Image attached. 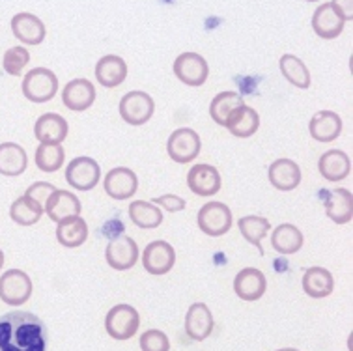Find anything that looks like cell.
Masks as SVG:
<instances>
[{
  "label": "cell",
  "mask_w": 353,
  "mask_h": 351,
  "mask_svg": "<svg viewBox=\"0 0 353 351\" xmlns=\"http://www.w3.org/2000/svg\"><path fill=\"white\" fill-rule=\"evenodd\" d=\"M46 323L32 312L13 310L0 316V351H46Z\"/></svg>",
  "instance_id": "cell-1"
},
{
  "label": "cell",
  "mask_w": 353,
  "mask_h": 351,
  "mask_svg": "<svg viewBox=\"0 0 353 351\" xmlns=\"http://www.w3.org/2000/svg\"><path fill=\"white\" fill-rule=\"evenodd\" d=\"M141 325L139 310L131 305H116L105 316V331L110 339L129 340L133 339Z\"/></svg>",
  "instance_id": "cell-2"
},
{
  "label": "cell",
  "mask_w": 353,
  "mask_h": 351,
  "mask_svg": "<svg viewBox=\"0 0 353 351\" xmlns=\"http://www.w3.org/2000/svg\"><path fill=\"white\" fill-rule=\"evenodd\" d=\"M58 79L47 68H34L23 79V94L28 101L47 103L57 96Z\"/></svg>",
  "instance_id": "cell-3"
},
{
  "label": "cell",
  "mask_w": 353,
  "mask_h": 351,
  "mask_svg": "<svg viewBox=\"0 0 353 351\" xmlns=\"http://www.w3.org/2000/svg\"><path fill=\"white\" fill-rule=\"evenodd\" d=\"M346 19L352 17H347L339 2H325L316 8L312 15V28L321 39H334L344 30Z\"/></svg>",
  "instance_id": "cell-4"
},
{
  "label": "cell",
  "mask_w": 353,
  "mask_h": 351,
  "mask_svg": "<svg viewBox=\"0 0 353 351\" xmlns=\"http://www.w3.org/2000/svg\"><path fill=\"white\" fill-rule=\"evenodd\" d=\"M32 295V281L21 269H10L0 277V299L10 307H21Z\"/></svg>",
  "instance_id": "cell-5"
},
{
  "label": "cell",
  "mask_w": 353,
  "mask_h": 351,
  "mask_svg": "<svg viewBox=\"0 0 353 351\" xmlns=\"http://www.w3.org/2000/svg\"><path fill=\"white\" fill-rule=\"evenodd\" d=\"M200 148H202V142H200L199 133L189 128L176 129L170 133L167 141L168 157L176 163H181V165L196 159L200 154Z\"/></svg>",
  "instance_id": "cell-6"
},
{
  "label": "cell",
  "mask_w": 353,
  "mask_h": 351,
  "mask_svg": "<svg viewBox=\"0 0 353 351\" xmlns=\"http://www.w3.org/2000/svg\"><path fill=\"white\" fill-rule=\"evenodd\" d=\"M155 103L150 94L133 90L120 101V116L129 126H144L154 116Z\"/></svg>",
  "instance_id": "cell-7"
},
{
  "label": "cell",
  "mask_w": 353,
  "mask_h": 351,
  "mask_svg": "<svg viewBox=\"0 0 353 351\" xmlns=\"http://www.w3.org/2000/svg\"><path fill=\"white\" fill-rule=\"evenodd\" d=\"M196 223L205 236L219 237L232 228V211L223 202H208L200 208Z\"/></svg>",
  "instance_id": "cell-8"
},
{
  "label": "cell",
  "mask_w": 353,
  "mask_h": 351,
  "mask_svg": "<svg viewBox=\"0 0 353 351\" xmlns=\"http://www.w3.org/2000/svg\"><path fill=\"white\" fill-rule=\"evenodd\" d=\"M101 168L92 157H77L65 168V181L73 189L79 191H90L99 183Z\"/></svg>",
  "instance_id": "cell-9"
},
{
  "label": "cell",
  "mask_w": 353,
  "mask_h": 351,
  "mask_svg": "<svg viewBox=\"0 0 353 351\" xmlns=\"http://www.w3.org/2000/svg\"><path fill=\"white\" fill-rule=\"evenodd\" d=\"M174 73L187 86H202L208 81L210 68L204 57L196 52H183L174 62Z\"/></svg>",
  "instance_id": "cell-10"
},
{
  "label": "cell",
  "mask_w": 353,
  "mask_h": 351,
  "mask_svg": "<svg viewBox=\"0 0 353 351\" xmlns=\"http://www.w3.org/2000/svg\"><path fill=\"white\" fill-rule=\"evenodd\" d=\"M176 262V252L174 247L167 241H152L146 245V249L142 252V265L150 274L161 277L167 274L174 268Z\"/></svg>",
  "instance_id": "cell-11"
},
{
  "label": "cell",
  "mask_w": 353,
  "mask_h": 351,
  "mask_svg": "<svg viewBox=\"0 0 353 351\" xmlns=\"http://www.w3.org/2000/svg\"><path fill=\"white\" fill-rule=\"evenodd\" d=\"M105 258L116 271H128L139 262V247L133 237L120 236L112 239L105 249Z\"/></svg>",
  "instance_id": "cell-12"
},
{
  "label": "cell",
  "mask_w": 353,
  "mask_h": 351,
  "mask_svg": "<svg viewBox=\"0 0 353 351\" xmlns=\"http://www.w3.org/2000/svg\"><path fill=\"white\" fill-rule=\"evenodd\" d=\"M139 189V178L131 168L116 166L105 176V192L114 200H128Z\"/></svg>",
  "instance_id": "cell-13"
},
{
  "label": "cell",
  "mask_w": 353,
  "mask_h": 351,
  "mask_svg": "<svg viewBox=\"0 0 353 351\" xmlns=\"http://www.w3.org/2000/svg\"><path fill=\"white\" fill-rule=\"evenodd\" d=\"M94 101H96V88L88 79H73L64 86L62 103L73 112L90 109Z\"/></svg>",
  "instance_id": "cell-14"
},
{
  "label": "cell",
  "mask_w": 353,
  "mask_h": 351,
  "mask_svg": "<svg viewBox=\"0 0 353 351\" xmlns=\"http://www.w3.org/2000/svg\"><path fill=\"white\" fill-rule=\"evenodd\" d=\"M187 185L199 197H213L221 191V174L212 165H194L187 174Z\"/></svg>",
  "instance_id": "cell-15"
},
{
  "label": "cell",
  "mask_w": 353,
  "mask_h": 351,
  "mask_svg": "<svg viewBox=\"0 0 353 351\" xmlns=\"http://www.w3.org/2000/svg\"><path fill=\"white\" fill-rule=\"evenodd\" d=\"M213 314L204 303H193L185 314V332L194 342H202L213 331Z\"/></svg>",
  "instance_id": "cell-16"
},
{
  "label": "cell",
  "mask_w": 353,
  "mask_h": 351,
  "mask_svg": "<svg viewBox=\"0 0 353 351\" xmlns=\"http://www.w3.org/2000/svg\"><path fill=\"white\" fill-rule=\"evenodd\" d=\"M81 200H79L73 192L62 191V189H57L52 192L51 197L47 198L46 205H43V211L51 221L54 223H60L68 217H75V215H81Z\"/></svg>",
  "instance_id": "cell-17"
},
{
  "label": "cell",
  "mask_w": 353,
  "mask_h": 351,
  "mask_svg": "<svg viewBox=\"0 0 353 351\" xmlns=\"http://www.w3.org/2000/svg\"><path fill=\"white\" fill-rule=\"evenodd\" d=\"M265 288H268L265 274L256 268L241 269L234 281V292L243 301H258L265 294Z\"/></svg>",
  "instance_id": "cell-18"
},
{
  "label": "cell",
  "mask_w": 353,
  "mask_h": 351,
  "mask_svg": "<svg viewBox=\"0 0 353 351\" xmlns=\"http://www.w3.org/2000/svg\"><path fill=\"white\" fill-rule=\"evenodd\" d=\"M12 32L26 45H39L46 39V25L34 13L21 12L13 15Z\"/></svg>",
  "instance_id": "cell-19"
},
{
  "label": "cell",
  "mask_w": 353,
  "mask_h": 351,
  "mask_svg": "<svg viewBox=\"0 0 353 351\" xmlns=\"http://www.w3.org/2000/svg\"><path fill=\"white\" fill-rule=\"evenodd\" d=\"M34 137L41 144H62L68 137V121L54 112L41 114L34 126Z\"/></svg>",
  "instance_id": "cell-20"
},
{
  "label": "cell",
  "mask_w": 353,
  "mask_h": 351,
  "mask_svg": "<svg viewBox=\"0 0 353 351\" xmlns=\"http://www.w3.org/2000/svg\"><path fill=\"white\" fill-rule=\"evenodd\" d=\"M268 176H270L271 185L279 191H294L301 183V168L292 159L273 161Z\"/></svg>",
  "instance_id": "cell-21"
},
{
  "label": "cell",
  "mask_w": 353,
  "mask_h": 351,
  "mask_svg": "<svg viewBox=\"0 0 353 351\" xmlns=\"http://www.w3.org/2000/svg\"><path fill=\"white\" fill-rule=\"evenodd\" d=\"M327 217L336 224H346L353 217V197L347 189H333L323 194Z\"/></svg>",
  "instance_id": "cell-22"
},
{
  "label": "cell",
  "mask_w": 353,
  "mask_h": 351,
  "mask_svg": "<svg viewBox=\"0 0 353 351\" xmlns=\"http://www.w3.org/2000/svg\"><path fill=\"white\" fill-rule=\"evenodd\" d=\"M128 77V64L123 62L122 57L107 54L99 58L96 64V79L97 83L103 84L105 88H116Z\"/></svg>",
  "instance_id": "cell-23"
},
{
  "label": "cell",
  "mask_w": 353,
  "mask_h": 351,
  "mask_svg": "<svg viewBox=\"0 0 353 351\" xmlns=\"http://www.w3.org/2000/svg\"><path fill=\"white\" fill-rule=\"evenodd\" d=\"M318 170L327 181H342L352 172V159L342 150H329L318 161Z\"/></svg>",
  "instance_id": "cell-24"
},
{
  "label": "cell",
  "mask_w": 353,
  "mask_h": 351,
  "mask_svg": "<svg viewBox=\"0 0 353 351\" xmlns=\"http://www.w3.org/2000/svg\"><path fill=\"white\" fill-rule=\"evenodd\" d=\"M310 137L318 142H333L342 133L341 116L333 110H320L310 120Z\"/></svg>",
  "instance_id": "cell-25"
},
{
  "label": "cell",
  "mask_w": 353,
  "mask_h": 351,
  "mask_svg": "<svg viewBox=\"0 0 353 351\" xmlns=\"http://www.w3.org/2000/svg\"><path fill=\"white\" fill-rule=\"evenodd\" d=\"M225 128L230 131L234 137L239 139H249L252 134L256 133L260 128V116L254 109L241 105L236 110H232V114L228 116Z\"/></svg>",
  "instance_id": "cell-26"
},
{
  "label": "cell",
  "mask_w": 353,
  "mask_h": 351,
  "mask_svg": "<svg viewBox=\"0 0 353 351\" xmlns=\"http://www.w3.org/2000/svg\"><path fill=\"white\" fill-rule=\"evenodd\" d=\"M88 237V224L81 215L60 221L57 226V239L65 249H77Z\"/></svg>",
  "instance_id": "cell-27"
},
{
  "label": "cell",
  "mask_w": 353,
  "mask_h": 351,
  "mask_svg": "<svg viewBox=\"0 0 353 351\" xmlns=\"http://www.w3.org/2000/svg\"><path fill=\"white\" fill-rule=\"evenodd\" d=\"M334 281L333 274L325 268H308L303 274V292L308 297L314 299H323L333 294Z\"/></svg>",
  "instance_id": "cell-28"
},
{
  "label": "cell",
  "mask_w": 353,
  "mask_h": 351,
  "mask_svg": "<svg viewBox=\"0 0 353 351\" xmlns=\"http://www.w3.org/2000/svg\"><path fill=\"white\" fill-rule=\"evenodd\" d=\"M28 166L26 152L15 142L0 144V174L4 176H21Z\"/></svg>",
  "instance_id": "cell-29"
},
{
  "label": "cell",
  "mask_w": 353,
  "mask_h": 351,
  "mask_svg": "<svg viewBox=\"0 0 353 351\" xmlns=\"http://www.w3.org/2000/svg\"><path fill=\"white\" fill-rule=\"evenodd\" d=\"M303 234L294 224H281L271 234V247L279 254H296L303 247Z\"/></svg>",
  "instance_id": "cell-30"
},
{
  "label": "cell",
  "mask_w": 353,
  "mask_h": 351,
  "mask_svg": "<svg viewBox=\"0 0 353 351\" xmlns=\"http://www.w3.org/2000/svg\"><path fill=\"white\" fill-rule=\"evenodd\" d=\"M129 217L139 228H157L163 223V211L146 200H135L129 204Z\"/></svg>",
  "instance_id": "cell-31"
},
{
  "label": "cell",
  "mask_w": 353,
  "mask_h": 351,
  "mask_svg": "<svg viewBox=\"0 0 353 351\" xmlns=\"http://www.w3.org/2000/svg\"><path fill=\"white\" fill-rule=\"evenodd\" d=\"M43 213H46L43 205L36 202L34 198L26 197V194L17 198L10 208V215L21 226H32V224L38 223Z\"/></svg>",
  "instance_id": "cell-32"
},
{
  "label": "cell",
  "mask_w": 353,
  "mask_h": 351,
  "mask_svg": "<svg viewBox=\"0 0 353 351\" xmlns=\"http://www.w3.org/2000/svg\"><path fill=\"white\" fill-rule=\"evenodd\" d=\"M245 105L243 97L239 96L238 92H221L212 99V105H210V116L212 120L217 123V126H223L225 128L228 116L232 114V110H236L238 107Z\"/></svg>",
  "instance_id": "cell-33"
},
{
  "label": "cell",
  "mask_w": 353,
  "mask_h": 351,
  "mask_svg": "<svg viewBox=\"0 0 353 351\" xmlns=\"http://www.w3.org/2000/svg\"><path fill=\"white\" fill-rule=\"evenodd\" d=\"M281 71H283L284 79L297 88L307 90L310 86V73H308L307 66L301 58L294 57V54H283Z\"/></svg>",
  "instance_id": "cell-34"
},
{
  "label": "cell",
  "mask_w": 353,
  "mask_h": 351,
  "mask_svg": "<svg viewBox=\"0 0 353 351\" xmlns=\"http://www.w3.org/2000/svg\"><path fill=\"white\" fill-rule=\"evenodd\" d=\"M64 157L62 144H39L36 150V166L41 172H57L64 165Z\"/></svg>",
  "instance_id": "cell-35"
},
{
  "label": "cell",
  "mask_w": 353,
  "mask_h": 351,
  "mask_svg": "<svg viewBox=\"0 0 353 351\" xmlns=\"http://www.w3.org/2000/svg\"><path fill=\"white\" fill-rule=\"evenodd\" d=\"M239 232L249 243H252L256 249L262 250V239L268 236L271 224L265 217H256V215H247L238 221Z\"/></svg>",
  "instance_id": "cell-36"
},
{
  "label": "cell",
  "mask_w": 353,
  "mask_h": 351,
  "mask_svg": "<svg viewBox=\"0 0 353 351\" xmlns=\"http://www.w3.org/2000/svg\"><path fill=\"white\" fill-rule=\"evenodd\" d=\"M30 62V52L26 51L25 47H12L4 52V58H2V66H4V71L8 75H13L17 77L21 75V71L25 70L26 64Z\"/></svg>",
  "instance_id": "cell-37"
},
{
  "label": "cell",
  "mask_w": 353,
  "mask_h": 351,
  "mask_svg": "<svg viewBox=\"0 0 353 351\" xmlns=\"http://www.w3.org/2000/svg\"><path fill=\"white\" fill-rule=\"evenodd\" d=\"M142 351H168L170 350V340L163 331L150 329L141 337Z\"/></svg>",
  "instance_id": "cell-38"
},
{
  "label": "cell",
  "mask_w": 353,
  "mask_h": 351,
  "mask_svg": "<svg viewBox=\"0 0 353 351\" xmlns=\"http://www.w3.org/2000/svg\"><path fill=\"white\" fill-rule=\"evenodd\" d=\"M57 191V187L51 185V183H47V181H36V183H32V185L26 189V197L34 198L36 202H39V204L43 205L47 202V198L51 197L52 192Z\"/></svg>",
  "instance_id": "cell-39"
},
{
  "label": "cell",
  "mask_w": 353,
  "mask_h": 351,
  "mask_svg": "<svg viewBox=\"0 0 353 351\" xmlns=\"http://www.w3.org/2000/svg\"><path fill=\"white\" fill-rule=\"evenodd\" d=\"M152 204L165 208L168 213H176V211L185 210V200L180 197H176V194H163V197L159 198H154Z\"/></svg>",
  "instance_id": "cell-40"
},
{
  "label": "cell",
  "mask_w": 353,
  "mask_h": 351,
  "mask_svg": "<svg viewBox=\"0 0 353 351\" xmlns=\"http://www.w3.org/2000/svg\"><path fill=\"white\" fill-rule=\"evenodd\" d=\"M2 265H4V252L0 249V269H2Z\"/></svg>",
  "instance_id": "cell-41"
},
{
  "label": "cell",
  "mask_w": 353,
  "mask_h": 351,
  "mask_svg": "<svg viewBox=\"0 0 353 351\" xmlns=\"http://www.w3.org/2000/svg\"><path fill=\"white\" fill-rule=\"evenodd\" d=\"M276 351H299V350H294V348H283V350H276Z\"/></svg>",
  "instance_id": "cell-42"
}]
</instances>
